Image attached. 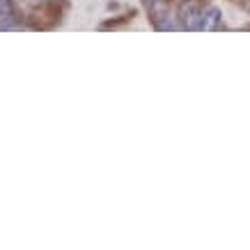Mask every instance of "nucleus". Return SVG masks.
Here are the masks:
<instances>
[{
	"instance_id": "nucleus-1",
	"label": "nucleus",
	"mask_w": 250,
	"mask_h": 250,
	"mask_svg": "<svg viewBox=\"0 0 250 250\" xmlns=\"http://www.w3.org/2000/svg\"><path fill=\"white\" fill-rule=\"evenodd\" d=\"M179 19H182V25L186 30H200V23H202V12L197 9L195 2H184L182 12H179Z\"/></svg>"
},
{
	"instance_id": "nucleus-2",
	"label": "nucleus",
	"mask_w": 250,
	"mask_h": 250,
	"mask_svg": "<svg viewBox=\"0 0 250 250\" xmlns=\"http://www.w3.org/2000/svg\"><path fill=\"white\" fill-rule=\"evenodd\" d=\"M218 25H220V12H218V7H209L207 12H202V23H200V30L211 32V30H218Z\"/></svg>"
},
{
	"instance_id": "nucleus-3",
	"label": "nucleus",
	"mask_w": 250,
	"mask_h": 250,
	"mask_svg": "<svg viewBox=\"0 0 250 250\" xmlns=\"http://www.w3.org/2000/svg\"><path fill=\"white\" fill-rule=\"evenodd\" d=\"M14 14V2L12 0H0V16Z\"/></svg>"
}]
</instances>
